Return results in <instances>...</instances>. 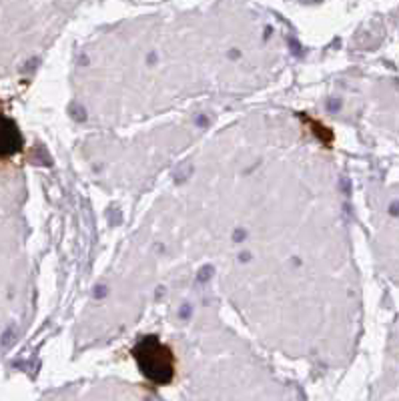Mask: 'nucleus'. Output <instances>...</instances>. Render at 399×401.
<instances>
[{"instance_id":"f03ea898","label":"nucleus","mask_w":399,"mask_h":401,"mask_svg":"<svg viewBox=\"0 0 399 401\" xmlns=\"http://www.w3.org/2000/svg\"><path fill=\"white\" fill-rule=\"evenodd\" d=\"M25 138L13 119L0 114V159H8L22 151Z\"/></svg>"},{"instance_id":"f257e3e1","label":"nucleus","mask_w":399,"mask_h":401,"mask_svg":"<svg viewBox=\"0 0 399 401\" xmlns=\"http://www.w3.org/2000/svg\"><path fill=\"white\" fill-rule=\"evenodd\" d=\"M133 355L137 360L143 377H147L155 386H169L175 377V355L169 347L155 335L140 339Z\"/></svg>"}]
</instances>
